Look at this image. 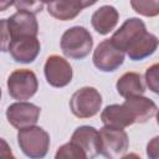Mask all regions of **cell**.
Here are the masks:
<instances>
[{
    "instance_id": "cell-1",
    "label": "cell",
    "mask_w": 159,
    "mask_h": 159,
    "mask_svg": "<svg viewBox=\"0 0 159 159\" xmlns=\"http://www.w3.org/2000/svg\"><path fill=\"white\" fill-rule=\"evenodd\" d=\"M60 45L66 57L73 60H82L87 57L92 51L93 39L86 27L73 26L63 32Z\"/></svg>"
},
{
    "instance_id": "cell-2",
    "label": "cell",
    "mask_w": 159,
    "mask_h": 159,
    "mask_svg": "<svg viewBox=\"0 0 159 159\" xmlns=\"http://www.w3.org/2000/svg\"><path fill=\"white\" fill-rule=\"evenodd\" d=\"M17 144L30 159H43L50 148V135L41 127H30L19 130Z\"/></svg>"
},
{
    "instance_id": "cell-3",
    "label": "cell",
    "mask_w": 159,
    "mask_h": 159,
    "mask_svg": "<svg viewBox=\"0 0 159 159\" xmlns=\"http://www.w3.org/2000/svg\"><path fill=\"white\" fill-rule=\"evenodd\" d=\"M39 88V81L34 71L27 68H19L10 73L7 78V92L11 98L25 102L30 99Z\"/></svg>"
},
{
    "instance_id": "cell-4",
    "label": "cell",
    "mask_w": 159,
    "mask_h": 159,
    "mask_svg": "<svg viewBox=\"0 0 159 159\" xmlns=\"http://www.w3.org/2000/svg\"><path fill=\"white\" fill-rule=\"evenodd\" d=\"M102 107V96L94 87L77 89L70 99V109L77 118L94 117Z\"/></svg>"
},
{
    "instance_id": "cell-5",
    "label": "cell",
    "mask_w": 159,
    "mask_h": 159,
    "mask_svg": "<svg viewBox=\"0 0 159 159\" xmlns=\"http://www.w3.org/2000/svg\"><path fill=\"white\" fill-rule=\"evenodd\" d=\"M101 154L106 159H119L129 147L128 134L123 129L103 127L99 130Z\"/></svg>"
},
{
    "instance_id": "cell-6",
    "label": "cell",
    "mask_w": 159,
    "mask_h": 159,
    "mask_svg": "<svg viewBox=\"0 0 159 159\" xmlns=\"http://www.w3.org/2000/svg\"><path fill=\"white\" fill-rule=\"evenodd\" d=\"M147 27L143 20L138 17H130L123 22V25L112 35V42L123 52H128L144 35Z\"/></svg>"
},
{
    "instance_id": "cell-7",
    "label": "cell",
    "mask_w": 159,
    "mask_h": 159,
    "mask_svg": "<svg viewBox=\"0 0 159 159\" xmlns=\"http://www.w3.org/2000/svg\"><path fill=\"white\" fill-rule=\"evenodd\" d=\"M93 65L102 72H113L124 62V52L120 51L111 39L98 43L93 51Z\"/></svg>"
},
{
    "instance_id": "cell-8",
    "label": "cell",
    "mask_w": 159,
    "mask_h": 159,
    "mask_svg": "<svg viewBox=\"0 0 159 159\" xmlns=\"http://www.w3.org/2000/svg\"><path fill=\"white\" fill-rule=\"evenodd\" d=\"M41 109L34 103L29 102H15L6 109V118L9 123L21 130L25 128L34 127L40 118Z\"/></svg>"
},
{
    "instance_id": "cell-9",
    "label": "cell",
    "mask_w": 159,
    "mask_h": 159,
    "mask_svg": "<svg viewBox=\"0 0 159 159\" xmlns=\"http://www.w3.org/2000/svg\"><path fill=\"white\" fill-rule=\"evenodd\" d=\"M43 72L47 83L56 88L67 86L72 81L73 76V71L70 62L58 55H51L47 57Z\"/></svg>"
},
{
    "instance_id": "cell-10",
    "label": "cell",
    "mask_w": 159,
    "mask_h": 159,
    "mask_svg": "<svg viewBox=\"0 0 159 159\" xmlns=\"http://www.w3.org/2000/svg\"><path fill=\"white\" fill-rule=\"evenodd\" d=\"M6 26L11 41L26 36L37 37L39 34V24L35 17V14L25 10H17L14 15L6 19Z\"/></svg>"
},
{
    "instance_id": "cell-11",
    "label": "cell",
    "mask_w": 159,
    "mask_h": 159,
    "mask_svg": "<svg viewBox=\"0 0 159 159\" xmlns=\"http://www.w3.org/2000/svg\"><path fill=\"white\" fill-rule=\"evenodd\" d=\"M41 50V43L37 37L26 36L12 40L9 46V52L14 61L20 63H31L36 60Z\"/></svg>"
},
{
    "instance_id": "cell-12",
    "label": "cell",
    "mask_w": 159,
    "mask_h": 159,
    "mask_svg": "<svg viewBox=\"0 0 159 159\" xmlns=\"http://www.w3.org/2000/svg\"><path fill=\"white\" fill-rule=\"evenodd\" d=\"M71 142L84 150L88 159H94L101 153L99 132L89 125H81L76 128L71 137Z\"/></svg>"
},
{
    "instance_id": "cell-13",
    "label": "cell",
    "mask_w": 159,
    "mask_h": 159,
    "mask_svg": "<svg viewBox=\"0 0 159 159\" xmlns=\"http://www.w3.org/2000/svg\"><path fill=\"white\" fill-rule=\"evenodd\" d=\"M123 104L129 111L135 123H145L157 113L155 103L150 98H147L144 96L128 97L125 98Z\"/></svg>"
},
{
    "instance_id": "cell-14",
    "label": "cell",
    "mask_w": 159,
    "mask_h": 159,
    "mask_svg": "<svg viewBox=\"0 0 159 159\" xmlns=\"http://www.w3.org/2000/svg\"><path fill=\"white\" fill-rule=\"evenodd\" d=\"M101 120L104 124V127L117 129H123L135 123L124 104L107 106L101 113Z\"/></svg>"
},
{
    "instance_id": "cell-15",
    "label": "cell",
    "mask_w": 159,
    "mask_h": 159,
    "mask_svg": "<svg viewBox=\"0 0 159 159\" xmlns=\"http://www.w3.org/2000/svg\"><path fill=\"white\" fill-rule=\"evenodd\" d=\"M94 1H52L46 4L48 14L60 20V21H68L75 19L86 6L93 5Z\"/></svg>"
},
{
    "instance_id": "cell-16",
    "label": "cell",
    "mask_w": 159,
    "mask_h": 159,
    "mask_svg": "<svg viewBox=\"0 0 159 159\" xmlns=\"http://www.w3.org/2000/svg\"><path fill=\"white\" fill-rule=\"evenodd\" d=\"M119 20V14L114 6L103 5L97 9L91 17V22L93 29L99 35H107L117 26Z\"/></svg>"
},
{
    "instance_id": "cell-17",
    "label": "cell",
    "mask_w": 159,
    "mask_h": 159,
    "mask_svg": "<svg viewBox=\"0 0 159 159\" xmlns=\"http://www.w3.org/2000/svg\"><path fill=\"white\" fill-rule=\"evenodd\" d=\"M117 92L119 96L128 98V97H135V96H143L145 92V86L143 83L142 76L138 72H125L123 73L117 83H116Z\"/></svg>"
},
{
    "instance_id": "cell-18",
    "label": "cell",
    "mask_w": 159,
    "mask_h": 159,
    "mask_svg": "<svg viewBox=\"0 0 159 159\" xmlns=\"http://www.w3.org/2000/svg\"><path fill=\"white\" fill-rule=\"evenodd\" d=\"M159 46V39L150 34V32H147L128 52L127 55L129 56L130 60L133 61H142L149 56H152L157 48Z\"/></svg>"
},
{
    "instance_id": "cell-19",
    "label": "cell",
    "mask_w": 159,
    "mask_h": 159,
    "mask_svg": "<svg viewBox=\"0 0 159 159\" xmlns=\"http://www.w3.org/2000/svg\"><path fill=\"white\" fill-rule=\"evenodd\" d=\"M55 159H88V157L82 148L70 140L56 150Z\"/></svg>"
},
{
    "instance_id": "cell-20",
    "label": "cell",
    "mask_w": 159,
    "mask_h": 159,
    "mask_svg": "<svg viewBox=\"0 0 159 159\" xmlns=\"http://www.w3.org/2000/svg\"><path fill=\"white\" fill-rule=\"evenodd\" d=\"M130 6L137 14L147 17L159 15V0H133Z\"/></svg>"
},
{
    "instance_id": "cell-21",
    "label": "cell",
    "mask_w": 159,
    "mask_h": 159,
    "mask_svg": "<svg viewBox=\"0 0 159 159\" xmlns=\"http://www.w3.org/2000/svg\"><path fill=\"white\" fill-rule=\"evenodd\" d=\"M145 83L147 87L153 92L159 94V62L149 66L145 71Z\"/></svg>"
},
{
    "instance_id": "cell-22",
    "label": "cell",
    "mask_w": 159,
    "mask_h": 159,
    "mask_svg": "<svg viewBox=\"0 0 159 159\" xmlns=\"http://www.w3.org/2000/svg\"><path fill=\"white\" fill-rule=\"evenodd\" d=\"M14 5L17 10H25V11H29L32 14H37L42 10L45 4L35 2V1H17V2H14Z\"/></svg>"
},
{
    "instance_id": "cell-23",
    "label": "cell",
    "mask_w": 159,
    "mask_h": 159,
    "mask_svg": "<svg viewBox=\"0 0 159 159\" xmlns=\"http://www.w3.org/2000/svg\"><path fill=\"white\" fill-rule=\"evenodd\" d=\"M147 157L149 159H159V135L152 138L147 144Z\"/></svg>"
},
{
    "instance_id": "cell-24",
    "label": "cell",
    "mask_w": 159,
    "mask_h": 159,
    "mask_svg": "<svg viewBox=\"0 0 159 159\" xmlns=\"http://www.w3.org/2000/svg\"><path fill=\"white\" fill-rule=\"evenodd\" d=\"M0 27H1V50L2 51H9L11 39H10V34H9V30H7V26H6V19H1Z\"/></svg>"
},
{
    "instance_id": "cell-25",
    "label": "cell",
    "mask_w": 159,
    "mask_h": 159,
    "mask_svg": "<svg viewBox=\"0 0 159 159\" xmlns=\"http://www.w3.org/2000/svg\"><path fill=\"white\" fill-rule=\"evenodd\" d=\"M0 159H16L7 145L5 139H1V148H0Z\"/></svg>"
},
{
    "instance_id": "cell-26",
    "label": "cell",
    "mask_w": 159,
    "mask_h": 159,
    "mask_svg": "<svg viewBox=\"0 0 159 159\" xmlns=\"http://www.w3.org/2000/svg\"><path fill=\"white\" fill-rule=\"evenodd\" d=\"M120 159H142V158H140L138 154H135V153H129V154L122 157Z\"/></svg>"
},
{
    "instance_id": "cell-27",
    "label": "cell",
    "mask_w": 159,
    "mask_h": 159,
    "mask_svg": "<svg viewBox=\"0 0 159 159\" xmlns=\"http://www.w3.org/2000/svg\"><path fill=\"white\" fill-rule=\"evenodd\" d=\"M157 123H158V125H159V111L157 112Z\"/></svg>"
}]
</instances>
